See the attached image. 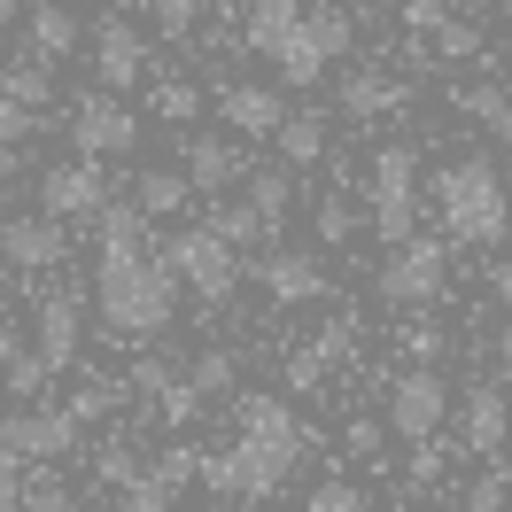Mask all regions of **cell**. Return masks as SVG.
I'll list each match as a JSON object with an SVG mask.
<instances>
[{
    "label": "cell",
    "mask_w": 512,
    "mask_h": 512,
    "mask_svg": "<svg viewBox=\"0 0 512 512\" xmlns=\"http://www.w3.org/2000/svg\"><path fill=\"white\" fill-rule=\"evenodd\" d=\"M256 272H264V288L280 295V303H319V295H326V264H319V256L280 249V256H264Z\"/></svg>",
    "instance_id": "d6986e66"
},
{
    "label": "cell",
    "mask_w": 512,
    "mask_h": 512,
    "mask_svg": "<svg viewBox=\"0 0 512 512\" xmlns=\"http://www.w3.org/2000/svg\"><path fill=\"white\" fill-rule=\"evenodd\" d=\"M0 256L24 264V272H55V264H63V218H55V210L8 218V225H0Z\"/></svg>",
    "instance_id": "4fadbf2b"
},
{
    "label": "cell",
    "mask_w": 512,
    "mask_h": 512,
    "mask_svg": "<svg viewBox=\"0 0 512 512\" xmlns=\"http://www.w3.org/2000/svg\"><path fill=\"white\" fill-rule=\"evenodd\" d=\"M24 505H39V512H63V505H70V489H63V481H47V474H39L32 489H24Z\"/></svg>",
    "instance_id": "ee69618b"
},
{
    "label": "cell",
    "mask_w": 512,
    "mask_h": 512,
    "mask_svg": "<svg viewBox=\"0 0 512 512\" xmlns=\"http://www.w3.org/2000/svg\"><path fill=\"white\" fill-rule=\"evenodd\" d=\"M319 350H326V365H334V357H350V350H357V326H350V319H342V326H326V334H319Z\"/></svg>",
    "instance_id": "f6af8a7d"
},
{
    "label": "cell",
    "mask_w": 512,
    "mask_h": 512,
    "mask_svg": "<svg viewBox=\"0 0 512 512\" xmlns=\"http://www.w3.org/2000/svg\"><path fill=\"white\" fill-rule=\"evenodd\" d=\"M94 70H101V86H109V94L140 86V70H148V39L132 32L117 8H109V16L94 24Z\"/></svg>",
    "instance_id": "8fae6325"
},
{
    "label": "cell",
    "mask_w": 512,
    "mask_h": 512,
    "mask_svg": "<svg viewBox=\"0 0 512 512\" xmlns=\"http://www.w3.org/2000/svg\"><path fill=\"white\" fill-rule=\"evenodd\" d=\"M450 419V381L435 365H412V373H396L388 381V435L396 443H435V427Z\"/></svg>",
    "instance_id": "8992f818"
},
{
    "label": "cell",
    "mask_w": 512,
    "mask_h": 512,
    "mask_svg": "<svg viewBox=\"0 0 512 512\" xmlns=\"http://www.w3.org/2000/svg\"><path fill=\"white\" fill-rule=\"evenodd\" d=\"M0 373H8V388H16V396H47V381H55V365H47V357H24V350H16V357H8V365H0Z\"/></svg>",
    "instance_id": "f1b7e54d"
},
{
    "label": "cell",
    "mask_w": 512,
    "mask_h": 512,
    "mask_svg": "<svg viewBox=\"0 0 512 512\" xmlns=\"http://www.w3.org/2000/svg\"><path fill=\"white\" fill-rule=\"evenodd\" d=\"M70 140H78V156H132L140 148V117H132L125 101H78V117H70Z\"/></svg>",
    "instance_id": "9c48e42d"
},
{
    "label": "cell",
    "mask_w": 512,
    "mask_h": 512,
    "mask_svg": "<svg viewBox=\"0 0 512 512\" xmlns=\"http://www.w3.org/2000/svg\"><path fill=\"white\" fill-rule=\"evenodd\" d=\"M132 474H140V458H132V450H101V481H109V489H125Z\"/></svg>",
    "instance_id": "7bdbcfd3"
},
{
    "label": "cell",
    "mask_w": 512,
    "mask_h": 512,
    "mask_svg": "<svg viewBox=\"0 0 512 512\" xmlns=\"http://www.w3.org/2000/svg\"><path fill=\"white\" fill-rule=\"evenodd\" d=\"M163 272H171V280H187L194 295H202V303H225V295H233V241H225L218 225H194V233H171V241H163Z\"/></svg>",
    "instance_id": "5b68a950"
},
{
    "label": "cell",
    "mask_w": 512,
    "mask_h": 512,
    "mask_svg": "<svg viewBox=\"0 0 512 512\" xmlns=\"http://www.w3.org/2000/svg\"><path fill=\"white\" fill-rule=\"evenodd\" d=\"M381 435H388V419H350V435H342V443H350L357 458H373V450H381Z\"/></svg>",
    "instance_id": "f35d334b"
},
{
    "label": "cell",
    "mask_w": 512,
    "mask_h": 512,
    "mask_svg": "<svg viewBox=\"0 0 512 512\" xmlns=\"http://www.w3.org/2000/svg\"><path fill=\"white\" fill-rule=\"evenodd\" d=\"M132 194H140V210H148V218H171V210L194 194V179H187V163H179V171H148Z\"/></svg>",
    "instance_id": "cb8c5ba5"
},
{
    "label": "cell",
    "mask_w": 512,
    "mask_h": 512,
    "mask_svg": "<svg viewBox=\"0 0 512 512\" xmlns=\"http://www.w3.org/2000/svg\"><path fill=\"white\" fill-rule=\"evenodd\" d=\"M443 16H450V0H404V24H412V32H435Z\"/></svg>",
    "instance_id": "60d3db41"
},
{
    "label": "cell",
    "mask_w": 512,
    "mask_h": 512,
    "mask_svg": "<svg viewBox=\"0 0 512 512\" xmlns=\"http://www.w3.org/2000/svg\"><path fill=\"white\" fill-rule=\"evenodd\" d=\"M466 505H481V512H497V505H505V474H489V481H474V489H466Z\"/></svg>",
    "instance_id": "bcb514c9"
},
{
    "label": "cell",
    "mask_w": 512,
    "mask_h": 512,
    "mask_svg": "<svg viewBox=\"0 0 512 512\" xmlns=\"http://www.w3.org/2000/svg\"><path fill=\"white\" fill-rule=\"evenodd\" d=\"M148 109H156L163 125H194V117H202V86H194V78H163L156 94H148Z\"/></svg>",
    "instance_id": "4316f807"
},
{
    "label": "cell",
    "mask_w": 512,
    "mask_h": 512,
    "mask_svg": "<svg viewBox=\"0 0 512 512\" xmlns=\"http://www.w3.org/2000/svg\"><path fill=\"white\" fill-rule=\"evenodd\" d=\"M365 505H373V497H365L357 481H319V489H311V512H365Z\"/></svg>",
    "instance_id": "836d02e7"
},
{
    "label": "cell",
    "mask_w": 512,
    "mask_h": 512,
    "mask_svg": "<svg viewBox=\"0 0 512 512\" xmlns=\"http://www.w3.org/2000/svg\"><path fill=\"white\" fill-rule=\"evenodd\" d=\"M16 505H24V458L0 443V512H16Z\"/></svg>",
    "instance_id": "8d00e7d4"
},
{
    "label": "cell",
    "mask_w": 512,
    "mask_h": 512,
    "mask_svg": "<svg viewBox=\"0 0 512 512\" xmlns=\"http://www.w3.org/2000/svg\"><path fill=\"white\" fill-rule=\"evenodd\" d=\"M24 171V140H0V179H16Z\"/></svg>",
    "instance_id": "c3c4849f"
},
{
    "label": "cell",
    "mask_w": 512,
    "mask_h": 512,
    "mask_svg": "<svg viewBox=\"0 0 512 512\" xmlns=\"http://www.w3.org/2000/svg\"><path fill=\"white\" fill-rule=\"evenodd\" d=\"M187 179L194 194H225L241 179V132L225 140V132H187Z\"/></svg>",
    "instance_id": "2e32d148"
},
{
    "label": "cell",
    "mask_w": 512,
    "mask_h": 512,
    "mask_svg": "<svg viewBox=\"0 0 512 512\" xmlns=\"http://www.w3.org/2000/svg\"><path fill=\"white\" fill-rule=\"evenodd\" d=\"M70 412H78V427H86V419H101V412H117V381L78 388V396H70Z\"/></svg>",
    "instance_id": "d590c367"
},
{
    "label": "cell",
    "mask_w": 512,
    "mask_h": 512,
    "mask_svg": "<svg viewBox=\"0 0 512 512\" xmlns=\"http://www.w3.org/2000/svg\"><path fill=\"white\" fill-rule=\"evenodd\" d=\"M435 210H443L450 241H466V249H497L512 225V202H505V171L489 156H458L435 171Z\"/></svg>",
    "instance_id": "3957f363"
},
{
    "label": "cell",
    "mask_w": 512,
    "mask_h": 512,
    "mask_svg": "<svg viewBox=\"0 0 512 512\" xmlns=\"http://www.w3.org/2000/svg\"><path fill=\"white\" fill-rule=\"evenodd\" d=\"M78 342H86L78 295H47V303H39V357H47L55 373H70V365H78Z\"/></svg>",
    "instance_id": "ac0fdd59"
},
{
    "label": "cell",
    "mask_w": 512,
    "mask_h": 512,
    "mask_svg": "<svg viewBox=\"0 0 512 512\" xmlns=\"http://www.w3.org/2000/svg\"><path fill=\"white\" fill-rule=\"evenodd\" d=\"M171 272L163 256H148L140 241H101V272H94V303H101V326L125 334V342H148L171 326Z\"/></svg>",
    "instance_id": "7a4b0ae2"
},
{
    "label": "cell",
    "mask_w": 512,
    "mask_h": 512,
    "mask_svg": "<svg viewBox=\"0 0 512 512\" xmlns=\"http://www.w3.org/2000/svg\"><path fill=\"white\" fill-rule=\"evenodd\" d=\"M264 55H272V70H280V78H295V86H319L326 63H334V55H326V39H319V24H311V8H303V16H295L288 32L264 47Z\"/></svg>",
    "instance_id": "5bb4252c"
},
{
    "label": "cell",
    "mask_w": 512,
    "mask_h": 512,
    "mask_svg": "<svg viewBox=\"0 0 512 512\" xmlns=\"http://www.w3.org/2000/svg\"><path fill=\"white\" fill-rule=\"evenodd\" d=\"M132 381H140V396H163V388H171V373H163V365H140Z\"/></svg>",
    "instance_id": "7dc6e473"
},
{
    "label": "cell",
    "mask_w": 512,
    "mask_h": 512,
    "mask_svg": "<svg viewBox=\"0 0 512 512\" xmlns=\"http://www.w3.org/2000/svg\"><path fill=\"white\" fill-rule=\"evenodd\" d=\"M101 202H109L101 156H70V163L39 171V210H55V218H101Z\"/></svg>",
    "instance_id": "ba28073f"
},
{
    "label": "cell",
    "mask_w": 512,
    "mask_h": 512,
    "mask_svg": "<svg viewBox=\"0 0 512 512\" xmlns=\"http://www.w3.org/2000/svg\"><path fill=\"white\" fill-rule=\"evenodd\" d=\"M458 427H466V450H474V458H497V450H505V435H512V396L497 381H474V396H466V419H458Z\"/></svg>",
    "instance_id": "9a60e30c"
},
{
    "label": "cell",
    "mask_w": 512,
    "mask_h": 512,
    "mask_svg": "<svg viewBox=\"0 0 512 512\" xmlns=\"http://www.w3.org/2000/svg\"><path fill=\"white\" fill-rule=\"evenodd\" d=\"M412 225H419V156L404 140H388L373 156V233L396 249V241H412Z\"/></svg>",
    "instance_id": "277c9868"
},
{
    "label": "cell",
    "mask_w": 512,
    "mask_h": 512,
    "mask_svg": "<svg viewBox=\"0 0 512 512\" xmlns=\"http://www.w3.org/2000/svg\"><path fill=\"white\" fill-rule=\"evenodd\" d=\"M194 474H202V458H194V450H163L156 466H140L117 497H125V512H171V497H179Z\"/></svg>",
    "instance_id": "7c38bea8"
},
{
    "label": "cell",
    "mask_w": 512,
    "mask_h": 512,
    "mask_svg": "<svg viewBox=\"0 0 512 512\" xmlns=\"http://www.w3.org/2000/svg\"><path fill=\"white\" fill-rule=\"evenodd\" d=\"M497 365H512V319H505V334H497Z\"/></svg>",
    "instance_id": "f907efd6"
},
{
    "label": "cell",
    "mask_w": 512,
    "mask_h": 512,
    "mask_svg": "<svg viewBox=\"0 0 512 512\" xmlns=\"http://www.w3.org/2000/svg\"><path fill=\"white\" fill-rule=\"evenodd\" d=\"M187 381L202 388V396H225V388L241 381V365H233L225 350H202V357H194V373H187Z\"/></svg>",
    "instance_id": "f546056e"
},
{
    "label": "cell",
    "mask_w": 512,
    "mask_h": 512,
    "mask_svg": "<svg viewBox=\"0 0 512 512\" xmlns=\"http://www.w3.org/2000/svg\"><path fill=\"white\" fill-rule=\"evenodd\" d=\"M0 94H16V101H32V109H47V101H55V70H47V55H32V63H8V70H0Z\"/></svg>",
    "instance_id": "d4e9b609"
},
{
    "label": "cell",
    "mask_w": 512,
    "mask_h": 512,
    "mask_svg": "<svg viewBox=\"0 0 512 512\" xmlns=\"http://www.w3.org/2000/svg\"><path fill=\"white\" fill-rule=\"evenodd\" d=\"M458 109H466L489 140H505V148H512V94H505V86H458Z\"/></svg>",
    "instance_id": "7402d4cb"
},
{
    "label": "cell",
    "mask_w": 512,
    "mask_h": 512,
    "mask_svg": "<svg viewBox=\"0 0 512 512\" xmlns=\"http://www.w3.org/2000/svg\"><path fill=\"white\" fill-rule=\"evenodd\" d=\"M210 225H218V233L233 241V249H256V241H272V233H280V225L264 218V210H256L249 194H241V202H225V194H218V210H210Z\"/></svg>",
    "instance_id": "44dd1931"
},
{
    "label": "cell",
    "mask_w": 512,
    "mask_h": 512,
    "mask_svg": "<svg viewBox=\"0 0 512 512\" xmlns=\"http://www.w3.org/2000/svg\"><path fill=\"white\" fill-rule=\"evenodd\" d=\"M70 47H78V16H70L63 0H39V8H32V55L63 63Z\"/></svg>",
    "instance_id": "ffe728a7"
},
{
    "label": "cell",
    "mask_w": 512,
    "mask_h": 512,
    "mask_svg": "<svg viewBox=\"0 0 512 512\" xmlns=\"http://www.w3.org/2000/svg\"><path fill=\"white\" fill-rule=\"evenodd\" d=\"M0 443L16 458H63L78 443V412L70 404H47V412H8L0 419Z\"/></svg>",
    "instance_id": "30bf717a"
},
{
    "label": "cell",
    "mask_w": 512,
    "mask_h": 512,
    "mask_svg": "<svg viewBox=\"0 0 512 512\" xmlns=\"http://www.w3.org/2000/svg\"><path fill=\"white\" fill-rule=\"evenodd\" d=\"M450 280V249L443 241H396V256L381 264V303H435Z\"/></svg>",
    "instance_id": "52a82bcc"
},
{
    "label": "cell",
    "mask_w": 512,
    "mask_h": 512,
    "mask_svg": "<svg viewBox=\"0 0 512 512\" xmlns=\"http://www.w3.org/2000/svg\"><path fill=\"white\" fill-rule=\"evenodd\" d=\"M303 450H311V427L280 396H241V435L202 458V489L225 505H264V497H280Z\"/></svg>",
    "instance_id": "6da1fadb"
},
{
    "label": "cell",
    "mask_w": 512,
    "mask_h": 512,
    "mask_svg": "<svg viewBox=\"0 0 512 512\" xmlns=\"http://www.w3.org/2000/svg\"><path fill=\"white\" fill-rule=\"evenodd\" d=\"M8 357H16V334H8V326H0V365H8Z\"/></svg>",
    "instance_id": "816d5d0a"
},
{
    "label": "cell",
    "mask_w": 512,
    "mask_h": 512,
    "mask_svg": "<svg viewBox=\"0 0 512 512\" xmlns=\"http://www.w3.org/2000/svg\"><path fill=\"white\" fill-rule=\"evenodd\" d=\"M24 132H39V109L16 94H0V140H24Z\"/></svg>",
    "instance_id": "e575fe53"
},
{
    "label": "cell",
    "mask_w": 512,
    "mask_h": 512,
    "mask_svg": "<svg viewBox=\"0 0 512 512\" xmlns=\"http://www.w3.org/2000/svg\"><path fill=\"white\" fill-rule=\"evenodd\" d=\"M249 202H256V210H264L272 225H280V218H288V202H295L288 171H249Z\"/></svg>",
    "instance_id": "83f0119b"
},
{
    "label": "cell",
    "mask_w": 512,
    "mask_h": 512,
    "mask_svg": "<svg viewBox=\"0 0 512 512\" xmlns=\"http://www.w3.org/2000/svg\"><path fill=\"white\" fill-rule=\"evenodd\" d=\"M218 117L225 132H241V140H256V132H280V94L272 86H218Z\"/></svg>",
    "instance_id": "e0dca14e"
},
{
    "label": "cell",
    "mask_w": 512,
    "mask_h": 512,
    "mask_svg": "<svg viewBox=\"0 0 512 512\" xmlns=\"http://www.w3.org/2000/svg\"><path fill=\"white\" fill-rule=\"evenodd\" d=\"M8 16H16V0H0V24H8Z\"/></svg>",
    "instance_id": "f5cc1de1"
},
{
    "label": "cell",
    "mask_w": 512,
    "mask_h": 512,
    "mask_svg": "<svg viewBox=\"0 0 512 512\" xmlns=\"http://www.w3.org/2000/svg\"><path fill=\"white\" fill-rule=\"evenodd\" d=\"M156 8V32L163 39H187L194 24H202V0H148Z\"/></svg>",
    "instance_id": "1f68e13d"
},
{
    "label": "cell",
    "mask_w": 512,
    "mask_h": 512,
    "mask_svg": "<svg viewBox=\"0 0 512 512\" xmlns=\"http://www.w3.org/2000/svg\"><path fill=\"white\" fill-rule=\"evenodd\" d=\"M272 140H280V156H288L295 171H311V163L326 156V125H319V117H295V125L280 117V132H272Z\"/></svg>",
    "instance_id": "484cf974"
},
{
    "label": "cell",
    "mask_w": 512,
    "mask_h": 512,
    "mask_svg": "<svg viewBox=\"0 0 512 512\" xmlns=\"http://www.w3.org/2000/svg\"><path fill=\"white\" fill-rule=\"evenodd\" d=\"M396 101H404V86L381 78V70H350V78H342V109H350V117H381Z\"/></svg>",
    "instance_id": "603a6c76"
},
{
    "label": "cell",
    "mask_w": 512,
    "mask_h": 512,
    "mask_svg": "<svg viewBox=\"0 0 512 512\" xmlns=\"http://www.w3.org/2000/svg\"><path fill=\"white\" fill-rule=\"evenodd\" d=\"M319 373H326V350H295L288 357V381L295 388H319Z\"/></svg>",
    "instance_id": "ab89813d"
},
{
    "label": "cell",
    "mask_w": 512,
    "mask_h": 512,
    "mask_svg": "<svg viewBox=\"0 0 512 512\" xmlns=\"http://www.w3.org/2000/svg\"><path fill=\"white\" fill-rule=\"evenodd\" d=\"M489 280H497V295H505V303H512V264H497V272H489Z\"/></svg>",
    "instance_id": "681fc988"
},
{
    "label": "cell",
    "mask_w": 512,
    "mask_h": 512,
    "mask_svg": "<svg viewBox=\"0 0 512 512\" xmlns=\"http://www.w3.org/2000/svg\"><path fill=\"white\" fill-rule=\"evenodd\" d=\"M311 24H319L326 55H350V47H357V24L342 16V8H334V0H326V8H311Z\"/></svg>",
    "instance_id": "d6a6232c"
},
{
    "label": "cell",
    "mask_w": 512,
    "mask_h": 512,
    "mask_svg": "<svg viewBox=\"0 0 512 512\" xmlns=\"http://www.w3.org/2000/svg\"><path fill=\"white\" fill-rule=\"evenodd\" d=\"M435 47H443L450 63H474V55H481V32L466 24V16H443V24H435Z\"/></svg>",
    "instance_id": "4dcf8cb0"
},
{
    "label": "cell",
    "mask_w": 512,
    "mask_h": 512,
    "mask_svg": "<svg viewBox=\"0 0 512 512\" xmlns=\"http://www.w3.org/2000/svg\"><path fill=\"white\" fill-rule=\"evenodd\" d=\"M404 350H412L419 365H435V357H443V326H412V334H404Z\"/></svg>",
    "instance_id": "b9f144b4"
},
{
    "label": "cell",
    "mask_w": 512,
    "mask_h": 512,
    "mask_svg": "<svg viewBox=\"0 0 512 512\" xmlns=\"http://www.w3.org/2000/svg\"><path fill=\"white\" fill-rule=\"evenodd\" d=\"M350 202H342V194H326V202H319V241H350Z\"/></svg>",
    "instance_id": "74e56055"
}]
</instances>
